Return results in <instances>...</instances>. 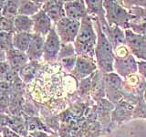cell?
Masks as SVG:
<instances>
[{
	"instance_id": "obj_1",
	"label": "cell",
	"mask_w": 146,
	"mask_h": 137,
	"mask_svg": "<svg viewBox=\"0 0 146 137\" xmlns=\"http://www.w3.org/2000/svg\"><path fill=\"white\" fill-rule=\"evenodd\" d=\"M49 70L43 72L33 82V96L38 102H49L62 98L78 90V80L73 75H67L61 70Z\"/></svg>"
},
{
	"instance_id": "obj_2",
	"label": "cell",
	"mask_w": 146,
	"mask_h": 137,
	"mask_svg": "<svg viewBox=\"0 0 146 137\" xmlns=\"http://www.w3.org/2000/svg\"><path fill=\"white\" fill-rule=\"evenodd\" d=\"M93 26L97 33V44L95 48V61L98 70L103 73H111L114 70V49L111 43L102 32L98 17H91Z\"/></svg>"
},
{
	"instance_id": "obj_3",
	"label": "cell",
	"mask_w": 146,
	"mask_h": 137,
	"mask_svg": "<svg viewBox=\"0 0 146 137\" xmlns=\"http://www.w3.org/2000/svg\"><path fill=\"white\" fill-rule=\"evenodd\" d=\"M97 44L96 33L92 18L89 15L80 20V27L74 41V49L77 56H85L95 59V48Z\"/></svg>"
},
{
	"instance_id": "obj_4",
	"label": "cell",
	"mask_w": 146,
	"mask_h": 137,
	"mask_svg": "<svg viewBox=\"0 0 146 137\" xmlns=\"http://www.w3.org/2000/svg\"><path fill=\"white\" fill-rule=\"evenodd\" d=\"M103 7L106 13V20L110 27L118 26L121 29H129V23L135 16L121 4V1H103Z\"/></svg>"
},
{
	"instance_id": "obj_5",
	"label": "cell",
	"mask_w": 146,
	"mask_h": 137,
	"mask_svg": "<svg viewBox=\"0 0 146 137\" xmlns=\"http://www.w3.org/2000/svg\"><path fill=\"white\" fill-rule=\"evenodd\" d=\"M80 27V21L64 17L55 24V30L62 44L74 43Z\"/></svg>"
},
{
	"instance_id": "obj_6",
	"label": "cell",
	"mask_w": 146,
	"mask_h": 137,
	"mask_svg": "<svg viewBox=\"0 0 146 137\" xmlns=\"http://www.w3.org/2000/svg\"><path fill=\"white\" fill-rule=\"evenodd\" d=\"M98 70L96 61L85 56H77L75 67L71 71V75L78 80H81L85 78L92 75Z\"/></svg>"
},
{
	"instance_id": "obj_7",
	"label": "cell",
	"mask_w": 146,
	"mask_h": 137,
	"mask_svg": "<svg viewBox=\"0 0 146 137\" xmlns=\"http://www.w3.org/2000/svg\"><path fill=\"white\" fill-rule=\"evenodd\" d=\"M60 48H61L60 39H59L56 30H55V27H53V29L46 36L45 45H44V54H43L45 61L48 62L54 61L58 56Z\"/></svg>"
},
{
	"instance_id": "obj_8",
	"label": "cell",
	"mask_w": 146,
	"mask_h": 137,
	"mask_svg": "<svg viewBox=\"0 0 146 137\" xmlns=\"http://www.w3.org/2000/svg\"><path fill=\"white\" fill-rule=\"evenodd\" d=\"M113 67L117 74L124 79L128 76L136 74L138 72L136 58L132 54H130L125 58L114 59Z\"/></svg>"
},
{
	"instance_id": "obj_9",
	"label": "cell",
	"mask_w": 146,
	"mask_h": 137,
	"mask_svg": "<svg viewBox=\"0 0 146 137\" xmlns=\"http://www.w3.org/2000/svg\"><path fill=\"white\" fill-rule=\"evenodd\" d=\"M31 18L33 20V32L36 34L46 37L53 29L52 20L48 17L43 9L39 10L36 15L32 16Z\"/></svg>"
},
{
	"instance_id": "obj_10",
	"label": "cell",
	"mask_w": 146,
	"mask_h": 137,
	"mask_svg": "<svg viewBox=\"0 0 146 137\" xmlns=\"http://www.w3.org/2000/svg\"><path fill=\"white\" fill-rule=\"evenodd\" d=\"M124 44L129 48L131 54L135 58H137L139 56V54L143 51V49L146 47V40L143 36L135 34L131 29L124 30Z\"/></svg>"
},
{
	"instance_id": "obj_11",
	"label": "cell",
	"mask_w": 146,
	"mask_h": 137,
	"mask_svg": "<svg viewBox=\"0 0 146 137\" xmlns=\"http://www.w3.org/2000/svg\"><path fill=\"white\" fill-rule=\"evenodd\" d=\"M66 17L72 20L80 21L82 18L88 16L85 1H68L64 2Z\"/></svg>"
},
{
	"instance_id": "obj_12",
	"label": "cell",
	"mask_w": 146,
	"mask_h": 137,
	"mask_svg": "<svg viewBox=\"0 0 146 137\" xmlns=\"http://www.w3.org/2000/svg\"><path fill=\"white\" fill-rule=\"evenodd\" d=\"M42 9L55 24L62 18L66 17L63 1H47L44 2Z\"/></svg>"
},
{
	"instance_id": "obj_13",
	"label": "cell",
	"mask_w": 146,
	"mask_h": 137,
	"mask_svg": "<svg viewBox=\"0 0 146 137\" xmlns=\"http://www.w3.org/2000/svg\"><path fill=\"white\" fill-rule=\"evenodd\" d=\"M46 37L32 33V39L29 48L27 51V58L30 61H38L44 54V45Z\"/></svg>"
},
{
	"instance_id": "obj_14",
	"label": "cell",
	"mask_w": 146,
	"mask_h": 137,
	"mask_svg": "<svg viewBox=\"0 0 146 137\" xmlns=\"http://www.w3.org/2000/svg\"><path fill=\"white\" fill-rule=\"evenodd\" d=\"M7 59L11 68L15 70H21L27 64L29 58L25 52L19 51L17 49H9L7 52Z\"/></svg>"
},
{
	"instance_id": "obj_15",
	"label": "cell",
	"mask_w": 146,
	"mask_h": 137,
	"mask_svg": "<svg viewBox=\"0 0 146 137\" xmlns=\"http://www.w3.org/2000/svg\"><path fill=\"white\" fill-rule=\"evenodd\" d=\"M14 29L17 33H31L33 31V20L29 17L17 15L14 18Z\"/></svg>"
},
{
	"instance_id": "obj_16",
	"label": "cell",
	"mask_w": 146,
	"mask_h": 137,
	"mask_svg": "<svg viewBox=\"0 0 146 137\" xmlns=\"http://www.w3.org/2000/svg\"><path fill=\"white\" fill-rule=\"evenodd\" d=\"M32 33H16L13 36V47L22 52H27L29 48Z\"/></svg>"
},
{
	"instance_id": "obj_17",
	"label": "cell",
	"mask_w": 146,
	"mask_h": 137,
	"mask_svg": "<svg viewBox=\"0 0 146 137\" xmlns=\"http://www.w3.org/2000/svg\"><path fill=\"white\" fill-rule=\"evenodd\" d=\"M41 7H43V4L40 2L35 1H20L19 10H18V15L29 17L34 16L41 10Z\"/></svg>"
},
{
	"instance_id": "obj_18",
	"label": "cell",
	"mask_w": 146,
	"mask_h": 137,
	"mask_svg": "<svg viewBox=\"0 0 146 137\" xmlns=\"http://www.w3.org/2000/svg\"><path fill=\"white\" fill-rule=\"evenodd\" d=\"M107 38L110 40V42L111 43L113 49H116L118 46L124 44V40H125L124 30L121 29V27L118 26H111V31H110V34Z\"/></svg>"
},
{
	"instance_id": "obj_19",
	"label": "cell",
	"mask_w": 146,
	"mask_h": 137,
	"mask_svg": "<svg viewBox=\"0 0 146 137\" xmlns=\"http://www.w3.org/2000/svg\"><path fill=\"white\" fill-rule=\"evenodd\" d=\"M129 29L140 36L146 35V17H134L129 23Z\"/></svg>"
},
{
	"instance_id": "obj_20",
	"label": "cell",
	"mask_w": 146,
	"mask_h": 137,
	"mask_svg": "<svg viewBox=\"0 0 146 137\" xmlns=\"http://www.w3.org/2000/svg\"><path fill=\"white\" fill-rule=\"evenodd\" d=\"M20 1H7L3 5L1 14L4 17L14 19L18 15Z\"/></svg>"
},
{
	"instance_id": "obj_21",
	"label": "cell",
	"mask_w": 146,
	"mask_h": 137,
	"mask_svg": "<svg viewBox=\"0 0 146 137\" xmlns=\"http://www.w3.org/2000/svg\"><path fill=\"white\" fill-rule=\"evenodd\" d=\"M36 75V67L35 64H27L20 70V77L23 80L29 82L34 79Z\"/></svg>"
},
{
	"instance_id": "obj_22",
	"label": "cell",
	"mask_w": 146,
	"mask_h": 137,
	"mask_svg": "<svg viewBox=\"0 0 146 137\" xmlns=\"http://www.w3.org/2000/svg\"><path fill=\"white\" fill-rule=\"evenodd\" d=\"M91 82H92V75L85 78L80 81L78 85V93L80 94V97H84L90 93L91 90Z\"/></svg>"
},
{
	"instance_id": "obj_23",
	"label": "cell",
	"mask_w": 146,
	"mask_h": 137,
	"mask_svg": "<svg viewBox=\"0 0 146 137\" xmlns=\"http://www.w3.org/2000/svg\"><path fill=\"white\" fill-rule=\"evenodd\" d=\"M27 130L30 131L31 132L36 131L48 132V129L43 124V122L38 118L36 117H32L29 119V121H27Z\"/></svg>"
},
{
	"instance_id": "obj_24",
	"label": "cell",
	"mask_w": 146,
	"mask_h": 137,
	"mask_svg": "<svg viewBox=\"0 0 146 137\" xmlns=\"http://www.w3.org/2000/svg\"><path fill=\"white\" fill-rule=\"evenodd\" d=\"M74 55H77L75 52V49H74V45L72 43H68V44H62L61 43V48L59 50L58 59V61H61V59L68 58V57H72Z\"/></svg>"
},
{
	"instance_id": "obj_25",
	"label": "cell",
	"mask_w": 146,
	"mask_h": 137,
	"mask_svg": "<svg viewBox=\"0 0 146 137\" xmlns=\"http://www.w3.org/2000/svg\"><path fill=\"white\" fill-rule=\"evenodd\" d=\"M14 30H15V29H14V19H10V18H7L4 17H0V31L12 33Z\"/></svg>"
},
{
	"instance_id": "obj_26",
	"label": "cell",
	"mask_w": 146,
	"mask_h": 137,
	"mask_svg": "<svg viewBox=\"0 0 146 137\" xmlns=\"http://www.w3.org/2000/svg\"><path fill=\"white\" fill-rule=\"evenodd\" d=\"M76 61H77V55H74L72 57H68V58H65L60 61L61 63V67L64 70H68V72H70L73 70V68L75 67L76 64Z\"/></svg>"
},
{
	"instance_id": "obj_27",
	"label": "cell",
	"mask_w": 146,
	"mask_h": 137,
	"mask_svg": "<svg viewBox=\"0 0 146 137\" xmlns=\"http://www.w3.org/2000/svg\"><path fill=\"white\" fill-rule=\"evenodd\" d=\"M126 9H128L129 12L135 17H146V8L139 7H130Z\"/></svg>"
},
{
	"instance_id": "obj_28",
	"label": "cell",
	"mask_w": 146,
	"mask_h": 137,
	"mask_svg": "<svg viewBox=\"0 0 146 137\" xmlns=\"http://www.w3.org/2000/svg\"><path fill=\"white\" fill-rule=\"evenodd\" d=\"M11 67L9 65V63L3 61L0 62V78H4L6 79V77L7 76V74L11 71Z\"/></svg>"
},
{
	"instance_id": "obj_29",
	"label": "cell",
	"mask_w": 146,
	"mask_h": 137,
	"mask_svg": "<svg viewBox=\"0 0 146 137\" xmlns=\"http://www.w3.org/2000/svg\"><path fill=\"white\" fill-rule=\"evenodd\" d=\"M137 67H138L139 74L146 80V61H137Z\"/></svg>"
},
{
	"instance_id": "obj_30",
	"label": "cell",
	"mask_w": 146,
	"mask_h": 137,
	"mask_svg": "<svg viewBox=\"0 0 146 137\" xmlns=\"http://www.w3.org/2000/svg\"><path fill=\"white\" fill-rule=\"evenodd\" d=\"M2 134L3 137H20L17 132H15L13 130H11L10 128L4 127L2 129Z\"/></svg>"
},
{
	"instance_id": "obj_31",
	"label": "cell",
	"mask_w": 146,
	"mask_h": 137,
	"mask_svg": "<svg viewBox=\"0 0 146 137\" xmlns=\"http://www.w3.org/2000/svg\"><path fill=\"white\" fill-rule=\"evenodd\" d=\"M30 135L33 137H53L51 135H49L48 132H46L44 131H36V132H32Z\"/></svg>"
},
{
	"instance_id": "obj_32",
	"label": "cell",
	"mask_w": 146,
	"mask_h": 137,
	"mask_svg": "<svg viewBox=\"0 0 146 137\" xmlns=\"http://www.w3.org/2000/svg\"><path fill=\"white\" fill-rule=\"evenodd\" d=\"M6 59H7V52L0 49V62L6 61Z\"/></svg>"
},
{
	"instance_id": "obj_33",
	"label": "cell",
	"mask_w": 146,
	"mask_h": 137,
	"mask_svg": "<svg viewBox=\"0 0 146 137\" xmlns=\"http://www.w3.org/2000/svg\"><path fill=\"white\" fill-rule=\"evenodd\" d=\"M143 114L145 115V118H146V102H145V103L143 104Z\"/></svg>"
},
{
	"instance_id": "obj_34",
	"label": "cell",
	"mask_w": 146,
	"mask_h": 137,
	"mask_svg": "<svg viewBox=\"0 0 146 137\" xmlns=\"http://www.w3.org/2000/svg\"><path fill=\"white\" fill-rule=\"evenodd\" d=\"M143 100L146 102V89H145V90H144V93H143Z\"/></svg>"
},
{
	"instance_id": "obj_35",
	"label": "cell",
	"mask_w": 146,
	"mask_h": 137,
	"mask_svg": "<svg viewBox=\"0 0 146 137\" xmlns=\"http://www.w3.org/2000/svg\"><path fill=\"white\" fill-rule=\"evenodd\" d=\"M25 137H33V136H32V135H30V134H29V135H27V136H25Z\"/></svg>"
},
{
	"instance_id": "obj_36",
	"label": "cell",
	"mask_w": 146,
	"mask_h": 137,
	"mask_svg": "<svg viewBox=\"0 0 146 137\" xmlns=\"http://www.w3.org/2000/svg\"><path fill=\"white\" fill-rule=\"evenodd\" d=\"M143 38H144V39L146 40V35H145V36H143Z\"/></svg>"
}]
</instances>
